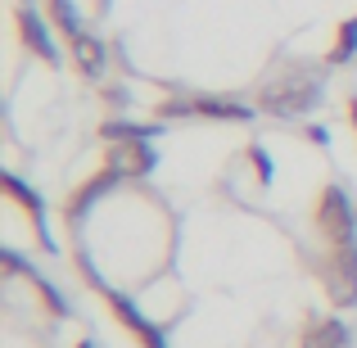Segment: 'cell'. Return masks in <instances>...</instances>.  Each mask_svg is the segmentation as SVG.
Listing matches in <instances>:
<instances>
[{
  "label": "cell",
  "mask_w": 357,
  "mask_h": 348,
  "mask_svg": "<svg viewBox=\"0 0 357 348\" xmlns=\"http://www.w3.org/2000/svg\"><path fill=\"white\" fill-rule=\"evenodd\" d=\"M321 100H326L321 77H312V73H289V77L262 86L258 105L267 109V114H276V118H303V114H312Z\"/></svg>",
  "instance_id": "cell-1"
},
{
  "label": "cell",
  "mask_w": 357,
  "mask_h": 348,
  "mask_svg": "<svg viewBox=\"0 0 357 348\" xmlns=\"http://www.w3.org/2000/svg\"><path fill=\"white\" fill-rule=\"evenodd\" d=\"M312 222H317V231H321L331 244L357 240V204L340 190V186H321V190H317Z\"/></svg>",
  "instance_id": "cell-2"
},
{
  "label": "cell",
  "mask_w": 357,
  "mask_h": 348,
  "mask_svg": "<svg viewBox=\"0 0 357 348\" xmlns=\"http://www.w3.org/2000/svg\"><path fill=\"white\" fill-rule=\"evenodd\" d=\"M321 285H326V298L340 308H353L357 303V240H344V244H331L321 258Z\"/></svg>",
  "instance_id": "cell-3"
},
{
  "label": "cell",
  "mask_w": 357,
  "mask_h": 348,
  "mask_svg": "<svg viewBox=\"0 0 357 348\" xmlns=\"http://www.w3.org/2000/svg\"><path fill=\"white\" fill-rule=\"evenodd\" d=\"M100 294H105V303H109V312H114V321H118L127 335H136L140 348H172V344L163 340V331H158V326L136 308V298H131V294H122V289H100Z\"/></svg>",
  "instance_id": "cell-4"
},
{
  "label": "cell",
  "mask_w": 357,
  "mask_h": 348,
  "mask_svg": "<svg viewBox=\"0 0 357 348\" xmlns=\"http://www.w3.org/2000/svg\"><path fill=\"white\" fill-rule=\"evenodd\" d=\"M105 167H114L122 181H140V176H149L158 167V154L149 140H127V145H109Z\"/></svg>",
  "instance_id": "cell-5"
},
{
  "label": "cell",
  "mask_w": 357,
  "mask_h": 348,
  "mask_svg": "<svg viewBox=\"0 0 357 348\" xmlns=\"http://www.w3.org/2000/svg\"><path fill=\"white\" fill-rule=\"evenodd\" d=\"M14 23H18V36H23V45L32 54H41L45 63H59V45H54V36H50V14H36L32 5H18L14 9Z\"/></svg>",
  "instance_id": "cell-6"
},
{
  "label": "cell",
  "mask_w": 357,
  "mask_h": 348,
  "mask_svg": "<svg viewBox=\"0 0 357 348\" xmlns=\"http://www.w3.org/2000/svg\"><path fill=\"white\" fill-rule=\"evenodd\" d=\"M68 59H73V68L82 73V77H105V68H109V45L100 41L96 32H77L68 41Z\"/></svg>",
  "instance_id": "cell-7"
},
{
  "label": "cell",
  "mask_w": 357,
  "mask_h": 348,
  "mask_svg": "<svg viewBox=\"0 0 357 348\" xmlns=\"http://www.w3.org/2000/svg\"><path fill=\"white\" fill-rule=\"evenodd\" d=\"M118 181H122V176L114 172V167H100V172L91 176V181H82L77 190L68 195V204H63V218H68V227H73V222H82V218H86V209H91V204H96L100 195H109Z\"/></svg>",
  "instance_id": "cell-8"
},
{
  "label": "cell",
  "mask_w": 357,
  "mask_h": 348,
  "mask_svg": "<svg viewBox=\"0 0 357 348\" xmlns=\"http://www.w3.org/2000/svg\"><path fill=\"white\" fill-rule=\"evenodd\" d=\"M0 186L9 190V199H14L18 209H27V218H32L36 235H41V249H45V253H54V240H50V231H45V204H41V195H36L32 186H23L14 172H5V176H0Z\"/></svg>",
  "instance_id": "cell-9"
},
{
  "label": "cell",
  "mask_w": 357,
  "mask_h": 348,
  "mask_svg": "<svg viewBox=\"0 0 357 348\" xmlns=\"http://www.w3.org/2000/svg\"><path fill=\"white\" fill-rule=\"evenodd\" d=\"M195 118L208 122H253V105L231 96H195Z\"/></svg>",
  "instance_id": "cell-10"
},
{
  "label": "cell",
  "mask_w": 357,
  "mask_h": 348,
  "mask_svg": "<svg viewBox=\"0 0 357 348\" xmlns=\"http://www.w3.org/2000/svg\"><path fill=\"white\" fill-rule=\"evenodd\" d=\"M303 348H353V331L340 317H317L303 331Z\"/></svg>",
  "instance_id": "cell-11"
},
{
  "label": "cell",
  "mask_w": 357,
  "mask_h": 348,
  "mask_svg": "<svg viewBox=\"0 0 357 348\" xmlns=\"http://www.w3.org/2000/svg\"><path fill=\"white\" fill-rule=\"evenodd\" d=\"M158 131H163V122H127V118L100 122V140H109V145H127V140H154Z\"/></svg>",
  "instance_id": "cell-12"
},
{
  "label": "cell",
  "mask_w": 357,
  "mask_h": 348,
  "mask_svg": "<svg viewBox=\"0 0 357 348\" xmlns=\"http://www.w3.org/2000/svg\"><path fill=\"white\" fill-rule=\"evenodd\" d=\"M45 14H50V23L59 27L63 36H77V32H86V23H82V9L73 5V0H45Z\"/></svg>",
  "instance_id": "cell-13"
},
{
  "label": "cell",
  "mask_w": 357,
  "mask_h": 348,
  "mask_svg": "<svg viewBox=\"0 0 357 348\" xmlns=\"http://www.w3.org/2000/svg\"><path fill=\"white\" fill-rule=\"evenodd\" d=\"M353 54H357V14L340 23V32H335V45H331V54H326V63H349Z\"/></svg>",
  "instance_id": "cell-14"
},
{
  "label": "cell",
  "mask_w": 357,
  "mask_h": 348,
  "mask_svg": "<svg viewBox=\"0 0 357 348\" xmlns=\"http://www.w3.org/2000/svg\"><path fill=\"white\" fill-rule=\"evenodd\" d=\"M18 276H27V285H32V289H36V294H41V298H45V308H50V312H54V317H68V303H63V294H59V289H54V285H50V280H45V276H41V271H27V267H23V271H18Z\"/></svg>",
  "instance_id": "cell-15"
},
{
  "label": "cell",
  "mask_w": 357,
  "mask_h": 348,
  "mask_svg": "<svg viewBox=\"0 0 357 348\" xmlns=\"http://www.w3.org/2000/svg\"><path fill=\"white\" fill-rule=\"evenodd\" d=\"M244 158H249V167H253V176H258V186L267 190V186L276 181V167H271V154H267L262 145H249V149H244Z\"/></svg>",
  "instance_id": "cell-16"
},
{
  "label": "cell",
  "mask_w": 357,
  "mask_h": 348,
  "mask_svg": "<svg viewBox=\"0 0 357 348\" xmlns=\"http://www.w3.org/2000/svg\"><path fill=\"white\" fill-rule=\"evenodd\" d=\"M303 136L312 140V145H331V127H321V122H307V127H303Z\"/></svg>",
  "instance_id": "cell-17"
},
{
  "label": "cell",
  "mask_w": 357,
  "mask_h": 348,
  "mask_svg": "<svg viewBox=\"0 0 357 348\" xmlns=\"http://www.w3.org/2000/svg\"><path fill=\"white\" fill-rule=\"evenodd\" d=\"M349 122H353V136H357V96L349 100Z\"/></svg>",
  "instance_id": "cell-18"
},
{
  "label": "cell",
  "mask_w": 357,
  "mask_h": 348,
  "mask_svg": "<svg viewBox=\"0 0 357 348\" xmlns=\"http://www.w3.org/2000/svg\"><path fill=\"white\" fill-rule=\"evenodd\" d=\"M73 348H100L96 340H82V344H73Z\"/></svg>",
  "instance_id": "cell-19"
},
{
  "label": "cell",
  "mask_w": 357,
  "mask_h": 348,
  "mask_svg": "<svg viewBox=\"0 0 357 348\" xmlns=\"http://www.w3.org/2000/svg\"><path fill=\"white\" fill-rule=\"evenodd\" d=\"M96 5H100V9H105V5H109V0H96Z\"/></svg>",
  "instance_id": "cell-20"
},
{
  "label": "cell",
  "mask_w": 357,
  "mask_h": 348,
  "mask_svg": "<svg viewBox=\"0 0 357 348\" xmlns=\"http://www.w3.org/2000/svg\"><path fill=\"white\" fill-rule=\"evenodd\" d=\"M23 5H27V0H23Z\"/></svg>",
  "instance_id": "cell-21"
}]
</instances>
